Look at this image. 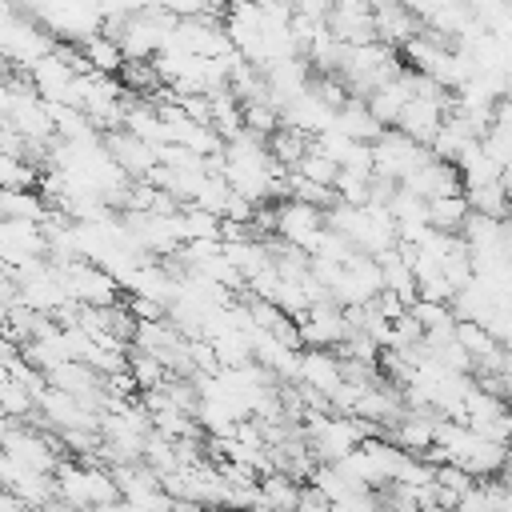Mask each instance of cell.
<instances>
[{"mask_svg": "<svg viewBox=\"0 0 512 512\" xmlns=\"http://www.w3.org/2000/svg\"><path fill=\"white\" fill-rule=\"evenodd\" d=\"M464 196H468L472 212H484V216H500V220H508V188H504V180L468 184V188H464Z\"/></svg>", "mask_w": 512, "mask_h": 512, "instance_id": "7", "label": "cell"}, {"mask_svg": "<svg viewBox=\"0 0 512 512\" xmlns=\"http://www.w3.org/2000/svg\"><path fill=\"white\" fill-rule=\"evenodd\" d=\"M336 128H344L348 136H356V140H368V144H372V140L384 132V124L372 116L368 100H356V96H352V100H348V104L336 112Z\"/></svg>", "mask_w": 512, "mask_h": 512, "instance_id": "5", "label": "cell"}, {"mask_svg": "<svg viewBox=\"0 0 512 512\" xmlns=\"http://www.w3.org/2000/svg\"><path fill=\"white\" fill-rule=\"evenodd\" d=\"M260 496H264V504H296L300 500V492L292 488V476H284V472H268L260 484Z\"/></svg>", "mask_w": 512, "mask_h": 512, "instance_id": "9", "label": "cell"}, {"mask_svg": "<svg viewBox=\"0 0 512 512\" xmlns=\"http://www.w3.org/2000/svg\"><path fill=\"white\" fill-rule=\"evenodd\" d=\"M296 172H300V176H308V180H316V184H336L340 164H336V160H332L324 148L308 144V152L296 160Z\"/></svg>", "mask_w": 512, "mask_h": 512, "instance_id": "8", "label": "cell"}, {"mask_svg": "<svg viewBox=\"0 0 512 512\" xmlns=\"http://www.w3.org/2000/svg\"><path fill=\"white\" fill-rule=\"evenodd\" d=\"M296 328H300V344L304 348H336L352 328H348V312L344 304H336L332 296L324 300H312L304 312L292 316Z\"/></svg>", "mask_w": 512, "mask_h": 512, "instance_id": "1", "label": "cell"}, {"mask_svg": "<svg viewBox=\"0 0 512 512\" xmlns=\"http://www.w3.org/2000/svg\"><path fill=\"white\" fill-rule=\"evenodd\" d=\"M0 444H4V452L16 460V464H24V468H36V472H56V452H52V444L44 440V436H32V432H24V428H8L4 436H0Z\"/></svg>", "mask_w": 512, "mask_h": 512, "instance_id": "3", "label": "cell"}, {"mask_svg": "<svg viewBox=\"0 0 512 512\" xmlns=\"http://www.w3.org/2000/svg\"><path fill=\"white\" fill-rule=\"evenodd\" d=\"M468 212H472V204L464 192H448V196L428 200V220H432V228H444V232H460Z\"/></svg>", "mask_w": 512, "mask_h": 512, "instance_id": "6", "label": "cell"}, {"mask_svg": "<svg viewBox=\"0 0 512 512\" xmlns=\"http://www.w3.org/2000/svg\"><path fill=\"white\" fill-rule=\"evenodd\" d=\"M324 228H328V220H324V208L320 204H308V200H296V196H288V200L276 204V232H280V240L304 248L308 256L320 244Z\"/></svg>", "mask_w": 512, "mask_h": 512, "instance_id": "2", "label": "cell"}, {"mask_svg": "<svg viewBox=\"0 0 512 512\" xmlns=\"http://www.w3.org/2000/svg\"><path fill=\"white\" fill-rule=\"evenodd\" d=\"M80 52H84V60H88V68H96V72H120V64H124V48H120V40L116 36H108L104 28L100 32H92L88 40H80Z\"/></svg>", "mask_w": 512, "mask_h": 512, "instance_id": "4", "label": "cell"}]
</instances>
